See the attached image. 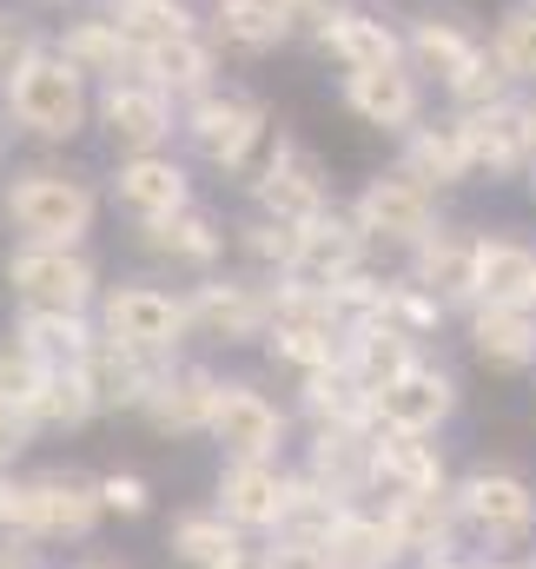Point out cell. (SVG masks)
<instances>
[{"instance_id":"cell-4","label":"cell","mask_w":536,"mask_h":569,"mask_svg":"<svg viewBox=\"0 0 536 569\" xmlns=\"http://www.w3.org/2000/svg\"><path fill=\"white\" fill-rule=\"evenodd\" d=\"M179 133H186V146H192L199 166L239 172V179H252V172L266 166L271 140H278L266 100H252V93H239V87H212L206 100H192L186 120H179Z\"/></svg>"},{"instance_id":"cell-18","label":"cell","mask_w":536,"mask_h":569,"mask_svg":"<svg viewBox=\"0 0 536 569\" xmlns=\"http://www.w3.org/2000/svg\"><path fill=\"white\" fill-rule=\"evenodd\" d=\"M219 385L226 378L212 365H166L139 418L159 430V437H206L212 430V411H219Z\"/></svg>"},{"instance_id":"cell-36","label":"cell","mask_w":536,"mask_h":569,"mask_svg":"<svg viewBox=\"0 0 536 569\" xmlns=\"http://www.w3.org/2000/svg\"><path fill=\"white\" fill-rule=\"evenodd\" d=\"M298 411H305L311 430L371 425V391L351 378V365H325V371H305L298 378Z\"/></svg>"},{"instance_id":"cell-31","label":"cell","mask_w":536,"mask_h":569,"mask_svg":"<svg viewBox=\"0 0 536 569\" xmlns=\"http://www.w3.org/2000/svg\"><path fill=\"white\" fill-rule=\"evenodd\" d=\"M325 563L331 569H404L410 557H404L385 503H351V510L338 517L331 543H325Z\"/></svg>"},{"instance_id":"cell-25","label":"cell","mask_w":536,"mask_h":569,"mask_svg":"<svg viewBox=\"0 0 536 569\" xmlns=\"http://www.w3.org/2000/svg\"><path fill=\"white\" fill-rule=\"evenodd\" d=\"M404 172H417L424 186H464L470 172H477V159H470V133H464V113H444V120H417L410 133H404Z\"/></svg>"},{"instance_id":"cell-27","label":"cell","mask_w":536,"mask_h":569,"mask_svg":"<svg viewBox=\"0 0 536 569\" xmlns=\"http://www.w3.org/2000/svg\"><path fill=\"white\" fill-rule=\"evenodd\" d=\"M87 80H127V73H139V47L133 33L120 27V13H87V20H67V33L53 40Z\"/></svg>"},{"instance_id":"cell-12","label":"cell","mask_w":536,"mask_h":569,"mask_svg":"<svg viewBox=\"0 0 536 569\" xmlns=\"http://www.w3.org/2000/svg\"><path fill=\"white\" fill-rule=\"evenodd\" d=\"M212 510L232 517L246 537H271L291 510V470L278 457H226L212 483Z\"/></svg>"},{"instance_id":"cell-10","label":"cell","mask_w":536,"mask_h":569,"mask_svg":"<svg viewBox=\"0 0 536 569\" xmlns=\"http://www.w3.org/2000/svg\"><path fill=\"white\" fill-rule=\"evenodd\" d=\"M246 192H252V212L285 219V226H311V219L331 212V179H325L318 152H305V146L285 140V133L271 140L266 166L246 179Z\"/></svg>"},{"instance_id":"cell-13","label":"cell","mask_w":536,"mask_h":569,"mask_svg":"<svg viewBox=\"0 0 536 569\" xmlns=\"http://www.w3.org/2000/svg\"><path fill=\"white\" fill-rule=\"evenodd\" d=\"M410 279L424 284L444 311H477V279H484V232L437 226L424 246H410Z\"/></svg>"},{"instance_id":"cell-50","label":"cell","mask_w":536,"mask_h":569,"mask_svg":"<svg viewBox=\"0 0 536 569\" xmlns=\"http://www.w3.org/2000/svg\"><path fill=\"white\" fill-rule=\"evenodd\" d=\"M477 569H536V563H524V557H497V563H477Z\"/></svg>"},{"instance_id":"cell-48","label":"cell","mask_w":536,"mask_h":569,"mask_svg":"<svg viewBox=\"0 0 536 569\" xmlns=\"http://www.w3.org/2000/svg\"><path fill=\"white\" fill-rule=\"evenodd\" d=\"M0 569H47V557L27 537H0Z\"/></svg>"},{"instance_id":"cell-6","label":"cell","mask_w":536,"mask_h":569,"mask_svg":"<svg viewBox=\"0 0 536 569\" xmlns=\"http://www.w3.org/2000/svg\"><path fill=\"white\" fill-rule=\"evenodd\" d=\"M450 497H457L464 530L484 537V543H497V550H517V543L536 537V483L524 470H510V463H477V470H464V477L450 483Z\"/></svg>"},{"instance_id":"cell-23","label":"cell","mask_w":536,"mask_h":569,"mask_svg":"<svg viewBox=\"0 0 536 569\" xmlns=\"http://www.w3.org/2000/svg\"><path fill=\"white\" fill-rule=\"evenodd\" d=\"M365 252H371V239L358 232V219L331 206L325 219L298 226V272H291V279L345 284V279H358V272H365Z\"/></svg>"},{"instance_id":"cell-26","label":"cell","mask_w":536,"mask_h":569,"mask_svg":"<svg viewBox=\"0 0 536 569\" xmlns=\"http://www.w3.org/2000/svg\"><path fill=\"white\" fill-rule=\"evenodd\" d=\"M139 252H152L159 266H179V272H199V279H206V272L219 266V252H226V232H219L212 212L186 206V212H172V219L139 226Z\"/></svg>"},{"instance_id":"cell-29","label":"cell","mask_w":536,"mask_h":569,"mask_svg":"<svg viewBox=\"0 0 536 569\" xmlns=\"http://www.w3.org/2000/svg\"><path fill=\"white\" fill-rule=\"evenodd\" d=\"M371 437L378 425H331L311 430V457H305V477L331 483L338 497H371Z\"/></svg>"},{"instance_id":"cell-22","label":"cell","mask_w":536,"mask_h":569,"mask_svg":"<svg viewBox=\"0 0 536 569\" xmlns=\"http://www.w3.org/2000/svg\"><path fill=\"white\" fill-rule=\"evenodd\" d=\"M464 133H470V159H477V172H490V179H517L524 166H536L530 100H504V107L464 113Z\"/></svg>"},{"instance_id":"cell-7","label":"cell","mask_w":536,"mask_h":569,"mask_svg":"<svg viewBox=\"0 0 536 569\" xmlns=\"http://www.w3.org/2000/svg\"><path fill=\"white\" fill-rule=\"evenodd\" d=\"M7 284L20 311H100V266L80 246H13Z\"/></svg>"},{"instance_id":"cell-21","label":"cell","mask_w":536,"mask_h":569,"mask_svg":"<svg viewBox=\"0 0 536 569\" xmlns=\"http://www.w3.org/2000/svg\"><path fill=\"white\" fill-rule=\"evenodd\" d=\"M345 107L378 133H410L424 120V80L410 73V60L371 67V73H345Z\"/></svg>"},{"instance_id":"cell-52","label":"cell","mask_w":536,"mask_h":569,"mask_svg":"<svg viewBox=\"0 0 536 569\" xmlns=\"http://www.w3.org/2000/svg\"><path fill=\"white\" fill-rule=\"evenodd\" d=\"M80 569H120V563H80Z\"/></svg>"},{"instance_id":"cell-45","label":"cell","mask_w":536,"mask_h":569,"mask_svg":"<svg viewBox=\"0 0 536 569\" xmlns=\"http://www.w3.org/2000/svg\"><path fill=\"white\" fill-rule=\"evenodd\" d=\"M345 7H351V0H278L285 33H291V40H325V33H331V20H338Z\"/></svg>"},{"instance_id":"cell-34","label":"cell","mask_w":536,"mask_h":569,"mask_svg":"<svg viewBox=\"0 0 536 569\" xmlns=\"http://www.w3.org/2000/svg\"><path fill=\"white\" fill-rule=\"evenodd\" d=\"M166 365L172 358H139V351H120V345L100 338V351L87 365V385H93L100 411H146V398H152V385H159Z\"/></svg>"},{"instance_id":"cell-40","label":"cell","mask_w":536,"mask_h":569,"mask_svg":"<svg viewBox=\"0 0 536 569\" xmlns=\"http://www.w3.org/2000/svg\"><path fill=\"white\" fill-rule=\"evenodd\" d=\"M232 246H239V259H246V272L252 279H291L298 272V226H285V219H266V212H252L239 232H232Z\"/></svg>"},{"instance_id":"cell-37","label":"cell","mask_w":536,"mask_h":569,"mask_svg":"<svg viewBox=\"0 0 536 569\" xmlns=\"http://www.w3.org/2000/svg\"><path fill=\"white\" fill-rule=\"evenodd\" d=\"M166 550L186 569H219L246 550V530L232 517H219V510H179L172 530H166Z\"/></svg>"},{"instance_id":"cell-19","label":"cell","mask_w":536,"mask_h":569,"mask_svg":"<svg viewBox=\"0 0 536 569\" xmlns=\"http://www.w3.org/2000/svg\"><path fill=\"white\" fill-rule=\"evenodd\" d=\"M450 490L444 450L410 430H378L371 437V497H437Z\"/></svg>"},{"instance_id":"cell-33","label":"cell","mask_w":536,"mask_h":569,"mask_svg":"<svg viewBox=\"0 0 536 569\" xmlns=\"http://www.w3.org/2000/svg\"><path fill=\"white\" fill-rule=\"evenodd\" d=\"M206 33H212V47L246 53V60H259V53H271V47L291 40L278 0H212V7H206Z\"/></svg>"},{"instance_id":"cell-14","label":"cell","mask_w":536,"mask_h":569,"mask_svg":"<svg viewBox=\"0 0 536 569\" xmlns=\"http://www.w3.org/2000/svg\"><path fill=\"white\" fill-rule=\"evenodd\" d=\"M404 53H410V73L417 80H437L444 87V100L490 60V40H477L457 13H417L410 27H404Z\"/></svg>"},{"instance_id":"cell-49","label":"cell","mask_w":536,"mask_h":569,"mask_svg":"<svg viewBox=\"0 0 536 569\" xmlns=\"http://www.w3.org/2000/svg\"><path fill=\"white\" fill-rule=\"evenodd\" d=\"M219 569H278V563H271V550H266V543H246V550H239L232 563H219Z\"/></svg>"},{"instance_id":"cell-5","label":"cell","mask_w":536,"mask_h":569,"mask_svg":"<svg viewBox=\"0 0 536 569\" xmlns=\"http://www.w3.org/2000/svg\"><path fill=\"white\" fill-rule=\"evenodd\" d=\"M100 338L139 351V358H179V345L192 338V311L186 291H166L152 279H127L100 298Z\"/></svg>"},{"instance_id":"cell-39","label":"cell","mask_w":536,"mask_h":569,"mask_svg":"<svg viewBox=\"0 0 536 569\" xmlns=\"http://www.w3.org/2000/svg\"><path fill=\"white\" fill-rule=\"evenodd\" d=\"M100 418V398L87 385V371H47L40 391L27 398V425L33 430H80Z\"/></svg>"},{"instance_id":"cell-28","label":"cell","mask_w":536,"mask_h":569,"mask_svg":"<svg viewBox=\"0 0 536 569\" xmlns=\"http://www.w3.org/2000/svg\"><path fill=\"white\" fill-rule=\"evenodd\" d=\"M470 351L484 371H536V305H477Z\"/></svg>"},{"instance_id":"cell-35","label":"cell","mask_w":536,"mask_h":569,"mask_svg":"<svg viewBox=\"0 0 536 569\" xmlns=\"http://www.w3.org/2000/svg\"><path fill=\"white\" fill-rule=\"evenodd\" d=\"M345 365H351V378L378 398L391 378H404V371L424 365V358H417V338H404V331H391V325L365 318V325H351V338H345Z\"/></svg>"},{"instance_id":"cell-1","label":"cell","mask_w":536,"mask_h":569,"mask_svg":"<svg viewBox=\"0 0 536 569\" xmlns=\"http://www.w3.org/2000/svg\"><path fill=\"white\" fill-rule=\"evenodd\" d=\"M93 80L60 53V47H40L27 67H13L7 80H0V113H7V127L13 133H27V140L40 146H67L87 133V120H93Z\"/></svg>"},{"instance_id":"cell-41","label":"cell","mask_w":536,"mask_h":569,"mask_svg":"<svg viewBox=\"0 0 536 569\" xmlns=\"http://www.w3.org/2000/svg\"><path fill=\"white\" fill-rule=\"evenodd\" d=\"M371 318L424 345V338L444 325V305H437V298H430L417 279H410V272H404V279H385V284H378V298H371ZM358 325H365V318H358Z\"/></svg>"},{"instance_id":"cell-51","label":"cell","mask_w":536,"mask_h":569,"mask_svg":"<svg viewBox=\"0 0 536 569\" xmlns=\"http://www.w3.org/2000/svg\"><path fill=\"white\" fill-rule=\"evenodd\" d=\"M530 146H536V100H530Z\"/></svg>"},{"instance_id":"cell-20","label":"cell","mask_w":536,"mask_h":569,"mask_svg":"<svg viewBox=\"0 0 536 569\" xmlns=\"http://www.w3.org/2000/svg\"><path fill=\"white\" fill-rule=\"evenodd\" d=\"M13 345L40 371H87L93 351H100V318L93 311H20L13 318Z\"/></svg>"},{"instance_id":"cell-47","label":"cell","mask_w":536,"mask_h":569,"mask_svg":"<svg viewBox=\"0 0 536 569\" xmlns=\"http://www.w3.org/2000/svg\"><path fill=\"white\" fill-rule=\"evenodd\" d=\"M33 437H40V430L27 425V411H20V405H0V477L20 463V450H27Z\"/></svg>"},{"instance_id":"cell-54","label":"cell","mask_w":536,"mask_h":569,"mask_svg":"<svg viewBox=\"0 0 536 569\" xmlns=\"http://www.w3.org/2000/svg\"><path fill=\"white\" fill-rule=\"evenodd\" d=\"M530 305H536V291H530Z\"/></svg>"},{"instance_id":"cell-44","label":"cell","mask_w":536,"mask_h":569,"mask_svg":"<svg viewBox=\"0 0 536 569\" xmlns=\"http://www.w3.org/2000/svg\"><path fill=\"white\" fill-rule=\"evenodd\" d=\"M40 378H47V371L7 338V345H0V405H20V411H27V398L40 391Z\"/></svg>"},{"instance_id":"cell-16","label":"cell","mask_w":536,"mask_h":569,"mask_svg":"<svg viewBox=\"0 0 536 569\" xmlns=\"http://www.w3.org/2000/svg\"><path fill=\"white\" fill-rule=\"evenodd\" d=\"M113 206H120L133 226H152V219L186 212V206H192L186 159H172V152H127L120 172H113Z\"/></svg>"},{"instance_id":"cell-38","label":"cell","mask_w":536,"mask_h":569,"mask_svg":"<svg viewBox=\"0 0 536 569\" xmlns=\"http://www.w3.org/2000/svg\"><path fill=\"white\" fill-rule=\"evenodd\" d=\"M536 291V246L510 239V232H484V279H477V305H530Z\"/></svg>"},{"instance_id":"cell-43","label":"cell","mask_w":536,"mask_h":569,"mask_svg":"<svg viewBox=\"0 0 536 569\" xmlns=\"http://www.w3.org/2000/svg\"><path fill=\"white\" fill-rule=\"evenodd\" d=\"M490 53H497V67H504L517 87H536V0L510 7V13L497 20V33H490Z\"/></svg>"},{"instance_id":"cell-42","label":"cell","mask_w":536,"mask_h":569,"mask_svg":"<svg viewBox=\"0 0 536 569\" xmlns=\"http://www.w3.org/2000/svg\"><path fill=\"white\" fill-rule=\"evenodd\" d=\"M107 13H120V27L133 33V47H159V40H179V33H199L206 20L192 13V0H120V7H107Z\"/></svg>"},{"instance_id":"cell-3","label":"cell","mask_w":536,"mask_h":569,"mask_svg":"<svg viewBox=\"0 0 536 569\" xmlns=\"http://www.w3.org/2000/svg\"><path fill=\"white\" fill-rule=\"evenodd\" d=\"M7 226L20 232V246H87L93 219H100V192L87 186V172L67 166H20L7 179L0 199Z\"/></svg>"},{"instance_id":"cell-9","label":"cell","mask_w":536,"mask_h":569,"mask_svg":"<svg viewBox=\"0 0 536 569\" xmlns=\"http://www.w3.org/2000/svg\"><path fill=\"white\" fill-rule=\"evenodd\" d=\"M186 311H192V338L226 345V351L271 338V284L252 279V272H232V279L206 272L186 291Z\"/></svg>"},{"instance_id":"cell-15","label":"cell","mask_w":536,"mask_h":569,"mask_svg":"<svg viewBox=\"0 0 536 569\" xmlns=\"http://www.w3.org/2000/svg\"><path fill=\"white\" fill-rule=\"evenodd\" d=\"M457 418V378L444 365H410L371 398V425L378 430H410V437H437Z\"/></svg>"},{"instance_id":"cell-2","label":"cell","mask_w":536,"mask_h":569,"mask_svg":"<svg viewBox=\"0 0 536 569\" xmlns=\"http://www.w3.org/2000/svg\"><path fill=\"white\" fill-rule=\"evenodd\" d=\"M107 517L100 477L80 470H33V477H0V537L27 543H87Z\"/></svg>"},{"instance_id":"cell-11","label":"cell","mask_w":536,"mask_h":569,"mask_svg":"<svg viewBox=\"0 0 536 569\" xmlns=\"http://www.w3.org/2000/svg\"><path fill=\"white\" fill-rule=\"evenodd\" d=\"M93 120H100V133L120 146V159H127V152H166L172 127H179L186 113H179V100H172L166 87H152L146 73H127V80H107V87H100Z\"/></svg>"},{"instance_id":"cell-53","label":"cell","mask_w":536,"mask_h":569,"mask_svg":"<svg viewBox=\"0 0 536 569\" xmlns=\"http://www.w3.org/2000/svg\"><path fill=\"white\" fill-rule=\"evenodd\" d=\"M107 7H120V0H107Z\"/></svg>"},{"instance_id":"cell-30","label":"cell","mask_w":536,"mask_h":569,"mask_svg":"<svg viewBox=\"0 0 536 569\" xmlns=\"http://www.w3.org/2000/svg\"><path fill=\"white\" fill-rule=\"evenodd\" d=\"M385 517H391V530H398V543H404L410 563L457 557L464 517H457V497H450V490H437V497H385Z\"/></svg>"},{"instance_id":"cell-46","label":"cell","mask_w":536,"mask_h":569,"mask_svg":"<svg viewBox=\"0 0 536 569\" xmlns=\"http://www.w3.org/2000/svg\"><path fill=\"white\" fill-rule=\"evenodd\" d=\"M100 497H107V517H146L152 510V483L139 470H107L100 477Z\"/></svg>"},{"instance_id":"cell-32","label":"cell","mask_w":536,"mask_h":569,"mask_svg":"<svg viewBox=\"0 0 536 569\" xmlns=\"http://www.w3.org/2000/svg\"><path fill=\"white\" fill-rule=\"evenodd\" d=\"M318 47H325L345 73H371V67H398V60H410L398 27H391V20H378V13H365V7H345Z\"/></svg>"},{"instance_id":"cell-17","label":"cell","mask_w":536,"mask_h":569,"mask_svg":"<svg viewBox=\"0 0 536 569\" xmlns=\"http://www.w3.org/2000/svg\"><path fill=\"white\" fill-rule=\"evenodd\" d=\"M206 437L219 443V457H278V443H285V411L271 405L259 385L226 378V385H219V411H212V430H206Z\"/></svg>"},{"instance_id":"cell-8","label":"cell","mask_w":536,"mask_h":569,"mask_svg":"<svg viewBox=\"0 0 536 569\" xmlns=\"http://www.w3.org/2000/svg\"><path fill=\"white\" fill-rule=\"evenodd\" d=\"M351 219H358V232L371 239V246H424L444 219H437V186H424L417 172H371L365 186H358V199H351Z\"/></svg>"},{"instance_id":"cell-24","label":"cell","mask_w":536,"mask_h":569,"mask_svg":"<svg viewBox=\"0 0 536 569\" xmlns=\"http://www.w3.org/2000/svg\"><path fill=\"white\" fill-rule=\"evenodd\" d=\"M139 73H146L152 87H166L179 107H192V100H206V93L219 87V47H212V33L199 27V33H179V40L146 47V53H139Z\"/></svg>"}]
</instances>
